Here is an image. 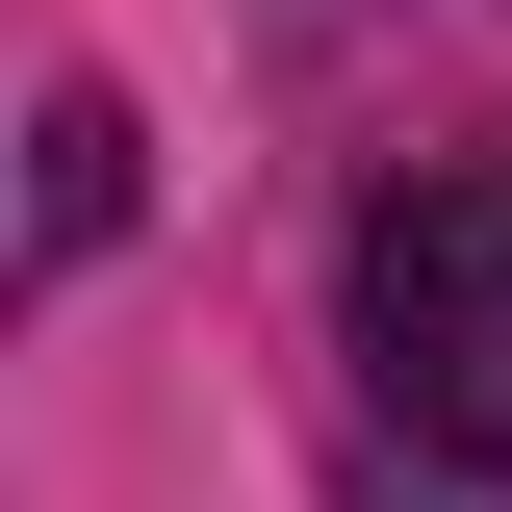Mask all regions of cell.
<instances>
[{
  "mask_svg": "<svg viewBox=\"0 0 512 512\" xmlns=\"http://www.w3.org/2000/svg\"><path fill=\"white\" fill-rule=\"evenodd\" d=\"M359 333H384V410L512 487V154H436L359 231Z\"/></svg>",
  "mask_w": 512,
  "mask_h": 512,
  "instance_id": "6da1fadb",
  "label": "cell"
},
{
  "mask_svg": "<svg viewBox=\"0 0 512 512\" xmlns=\"http://www.w3.org/2000/svg\"><path fill=\"white\" fill-rule=\"evenodd\" d=\"M26 231H52V256H103V231H128V103H103V77L52 103V205H26Z\"/></svg>",
  "mask_w": 512,
  "mask_h": 512,
  "instance_id": "7a4b0ae2",
  "label": "cell"
}]
</instances>
